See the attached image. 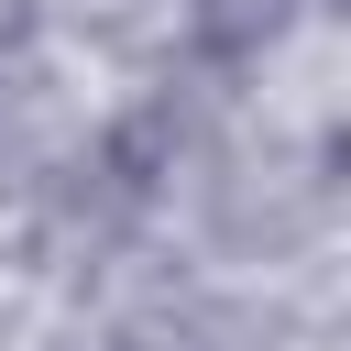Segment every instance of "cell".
<instances>
[{
	"mask_svg": "<svg viewBox=\"0 0 351 351\" xmlns=\"http://www.w3.org/2000/svg\"><path fill=\"white\" fill-rule=\"evenodd\" d=\"M197 11V33L219 44V55H241V44H274L285 22H296V0H186Z\"/></svg>",
	"mask_w": 351,
	"mask_h": 351,
	"instance_id": "1",
	"label": "cell"
}]
</instances>
